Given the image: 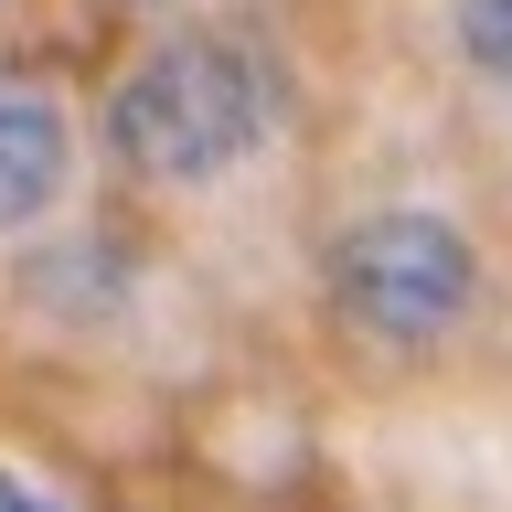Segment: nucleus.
<instances>
[{
  "mask_svg": "<svg viewBox=\"0 0 512 512\" xmlns=\"http://www.w3.org/2000/svg\"><path fill=\"white\" fill-rule=\"evenodd\" d=\"M64 171H75V128H64V96L22 64H0V235H22L64 203Z\"/></svg>",
  "mask_w": 512,
  "mask_h": 512,
  "instance_id": "7ed1b4c3",
  "label": "nucleus"
},
{
  "mask_svg": "<svg viewBox=\"0 0 512 512\" xmlns=\"http://www.w3.org/2000/svg\"><path fill=\"white\" fill-rule=\"evenodd\" d=\"M0 512H64L43 480H22V470H0Z\"/></svg>",
  "mask_w": 512,
  "mask_h": 512,
  "instance_id": "39448f33",
  "label": "nucleus"
},
{
  "mask_svg": "<svg viewBox=\"0 0 512 512\" xmlns=\"http://www.w3.org/2000/svg\"><path fill=\"white\" fill-rule=\"evenodd\" d=\"M320 278H331V320L374 352H438L480 310V246L448 214H416V203L363 214Z\"/></svg>",
  "mask_w": 512,
  "mask_h": 512,
  "instance_id": "f03ea898",
  "label": "nucleus"
},
{
  "mask_svg": "<svg viewBox=\"0 0 512 512\" xmlns=\"http://www.w3.org/2000/svg\"><path fill=\"white\" fill-rule=\"evenodd\" d=\"M448 22H459V64L512 107V0H459Z\"/></svg>",
  "mask_w": 512,
  "mask_h": 512,
  "instance_id": "20e7f679",
  "label": "nucleus"
},
{
  "mask_svg": "<svg viewBox=\"0 0 512 512\" xmlns=\"http://www.w3.org/2000/svg\"><path fill=\"white\" fill-rule=\"evenodd\" d=\"M267 128H278V86L235 32H160L107 96V150L171 192L246 171L267 150Z\"/></svg>",
  "mask_w": 512,
  "mask_h": 512,
  "instance_id": "f257e3e1",
  "label": "nucleus"
}]
</instances>
